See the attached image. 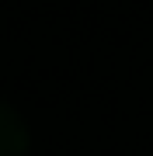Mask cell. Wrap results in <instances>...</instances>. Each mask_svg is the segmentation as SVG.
Masks as SVG:
<instances>
[{
	"instance_id": "6da1fadb",
	"label": "cell",
	"mask_w": 153,
	"mask_h": 156,
	"mask_svg": "<svg viewBox=\"0 0 153 156\" xmlns=\"http://www.w3.org/2000/svg\"><path fill=\"white\" fill-rule=\"evenodd\" d=\"M28 153V125L7 101H0V156H24Z\"/></svg>"
}]
</instances>
